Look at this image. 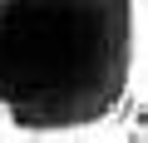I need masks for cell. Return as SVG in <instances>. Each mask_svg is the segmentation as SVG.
<instances>
[{
    "instance_id": "1",
    "label": "cell",
    "mask_w": 148,
    "mask_h": 143,
    "mask_svg": "<svg viewBox=\"0 0 148 143\" xmlns=\"http://www.w3.org/2000/svg\"><path fill=\"white\" fill-rule=\"evenodd\" d=\"M148 104V0H0V138H119Z\"/></svg>"
},
{
    "instance_id": "2",
    "label": "cell",
    "mask_w": 148,
    "mask_h": 143,
    "mask_svg": "<svg viewBox=\"0 0 148 143\" xmlns=\"http://www.w3.org/2000/svg\"><path fill=\"white\" fill-rule=\"evenodd\" d=\"M133 138H148V123H138V133H133Z\"/></svg>"
}]
</instances>
